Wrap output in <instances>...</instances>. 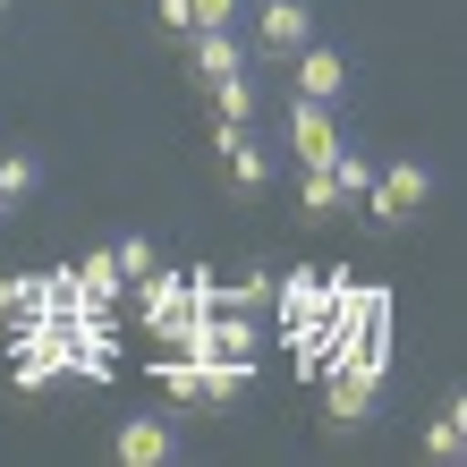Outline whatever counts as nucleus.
<instances>
[{"label": "nucleus", "instance_id": "obj_1", "mask_svg": "<svg viewBox=\"0 0 467 467\" xmlns=\"http://www.w3.org/2000/svg\"><path fill=\"white\" fill-rule=\"evenodd\" d=\"M357 204H366V222H374V230H408V222L433 204V171H425L417 153L374 161V179H366V196H357Z\"/></svg>", "mask_w": 467, "mask_h": 467}, {"label": "nucleus", "instance_id": "obj_2", "mask_svg": "<svg viewBox=\"0 0 467 467\" xmlns=\"http://www.w3.org/2000/svg\"><path fill=\"white\" fill-rule=\"evenodd\" d=\"M281 136H289V161H297V171L332 161V153L348 145V128H340V102H306V94H289V111H281Z\"/></svg>", "mask_w": 467, "mask_h": 467}, {"label": "nucleus", "instance_id": "obj_3", "mask_svg": "<svg viewBox=\"0 0 467 467\" xmlns=\"http://www.w3.org/2000/svg\"><path fill=\"white\" fill-rule=\"evenodd\" d=\"M213 161H222L230 196H264V187H272V145L255 128H222V119H213Z\"/></svg>", "mask_w": 467, "mask_h": 467}, {"label": "nucleus", "instance_id": "obj_4", "mask_svg": "<svg viewBox=\"0 0 467 467\" xmlns=\"http://www.w3.org/2000/svg\"><path fill=\"white\" fill-rule=\"evenodd\" d=\"M348 86H357V68H348V51L340 43H297L289 51V94H306V102H348Z\"/></svg>", "mask_w": 467, "mask_h": 467}, {"label": "nucleus", "instance_id": "obj_5", "mask_svg": "<svg viewBox=\"0 0 467 467\" xmlns=\"http://www.w3.org/2000/svg\"><path fill=\"white\" fill-rule=\"evenodd\" d=\"M315 35V0H255V60H289Z\"/></svg>", "mask_w": 467, "mask_h": 467}, {"label": "nucleus", "instance_id": "obj_6", "mask_svg": "<svg viewBox=\"0 0 467 467\" xmlns=\"http://www.w3.org/2000/svg\"><path fill=\"white\" fill-rule=\"evenodd\" d=\"M187 442H179V425L171 417H128L119 433H111V459L119 467H171Z\"/></svg>", "mask_w": 467, "mask_h": 467}, {"label": "nucleus", "instance_id": "obj_7", "mask_svg": "<svg viewBox=\"0 0 467 467\" xmlns=\"http://www.w3.org/2000/svg\"><path fill=\"white\" fill-rule=\"evenodd\" d=\"M187 43V68L196 77H238V68H255V43L238 35V26H196V35H179Z\"/></svg>", "mask_w": 467, "mask_h": 467}, {"label": "nucleus", "instance_id": "obj_8", "mask_svg": "<svg viewBox=\"0 0 467 467\" xmlns=\"http://www.w3.org/2000/svg\"><path fill=\"white\" fill-rule=\"evenodd\" d=\"M366 408H374V374L366 366H323V417H332V433H357L366 425Z\"/></svg>", "mask_w": 467, "mask_h": 467}, {"label": "nucleus", "instance_id": "obj_9", "mask_svg": "<svg viewBox=\"0 0 467 467\" xmlns=\"http://www.w3.org/2000/svg\"><path fill=\"white\" fill-rule=\"evenodd\" d=\"M459 451H467V400L442 391V408H433V425H425V459L433 467H459Z\"/></svg>", "mask_w": 467, "mask_h": 467}, {"label": "nucleus", "instance_id": "obj_10", "mask_svg": "<svg viewBox=\"0 0 467 467\" xmlns=\"http://www.w3.org/2000/svg\"><path fill=\"white\" fill-rule=\"evenodd\" d=\"M204 94H213V119L222 128H255V111H264V94H255V77H204Z\"/></svg>", "mask_w": 467, "mask_h": 467}, {"label": "nucleus", "instance_id": "obj_11", "mask_svg": "<svg viewBox=\"0 0 467 467\" xmlns=\"http://www.w3.org/2000/svg\"><path fill=\"white\" fill-rule=\"evenodd\" d=\"M35 196H43V153L35 145H9V153H0V204L26 213Z\"/></svg>", "mask_w": 467, "mask_h": 467}, {"label": "nucleus", "instance_id": "obj_12", "mask_svg": "<svg viewBox=\"0 0 467 467\" xmlns=\"http://www.w3.org/2000/svg\"><path fill=\"white\" fill-rule=\"evenodd\" d=\"M297 213H306V222H340V213H348L340 179H332V161H315V171H297Z\"/></svg>", "mask_w": 467, "mask_h": 467}, {"label": "nucleus", "instance_id": "obj_13", "mask_svg": "<svg viewBox=\"0 0 467 467\" xmlns=\"http://www.w3.org/2000/svg\"><path fill=\"white\" fill-rule=\"evenodd\" d=\"M68 281H77V289H86V297H94V306H111V297L128 289V281H119V264H111V246H94V255H86V264H77V272H68Z\"/></svg>", "mask_w": 467, "mask_h": 467}, {"label": "nucleus", "instance_id": "obj_14", "mask_svg": "<svg viewBox=\"0 0 467 467\" xmlns=\"http://www.w3.org/2000/svg\"><path fill=\"white\" fill-rule=\"evenodd\" d=\"M111 264H119V281H145V272L161 264V246L145 230H128V238H111Z\"/></svg>", "mask_w": 467, "mask_h": 467}, {"label": "nucleus", "instance_id": "obj_15", "mask_svg": "<svg viewBox=\"0 0 467 467\" xmlns=\"http://www.w3.org/2000/svg\"><path fill=\"white\" fill-rule=\"evenodd\" d=\"M332 179H340V196L357 204V196H366V179H374V153H366V145H340V153H332Z\"/></svg>", "mask_w": 467, "mask_h": 467}, {"label": "nucleus", "instance_id": "obj_16", "mask_svg": "<svg viewBox=\"0 0 467 467\" xmlns=\"http://www.w3.org/2000/svg\"><path fill=\"white\" fill-rule=\"evenodd\" d=\"M153 17H161V35H196V0H153Z\"/></svg>", "mask_w": 467, "mask_h": 467}, {"label": "nucleus", "instance_id": "obj_17", "mask_svg": "<svg viewBox=\"0 0 467 467\" xmlns=\"http://www.w3.org/2000/svg\"><path fill=\"white\" fill-rule=\"evenodd\" d=\"M0 17H9V0H0Z\"/></svg>", "mask_w": 467, "mask_h": 467}, {"label": "nucleus", "instance_id": "obj_18", "mask_svg": "<svg viewBox=\"0 0 467 467\" xmlns=\"http://www.w3.org/2000/svg\"><path fill=\"white\" fill-rule=\"evenodd\" d=\"M0 222H9V204H0Z\"/></svg>", "mask_w": 467, "mask_h": 467}]
</instances>
